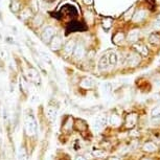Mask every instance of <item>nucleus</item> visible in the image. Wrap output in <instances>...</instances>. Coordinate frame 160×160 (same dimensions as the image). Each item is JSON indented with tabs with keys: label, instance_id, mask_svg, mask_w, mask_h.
I'll return each instance as SVG.
<instances>
[{
	"label": "nucleus",
	"instance_id": "obj_1",
	"mask_svg": "<svg viewBox=\"0 0 160 160\" xmlns=\"http://www.w3.org/2000/svg\"><path fill=\"white\" fill-rule=\"evenodd\" d=\"M24 127H25V131L29 136H33L37 132V122L35 118L31 115H26L25 120H24Z\"/></svg>",
	"mask_w": 160,
	"mask_h": 160
},
{
	"label": "nucleus",
	"instance_id": "obj_2",
	"mask_svg": "<svg viewBox=\"0 0 160 160\" xmlns=\"http://www.w3.org/2000/svg\"><path fill=\"white\" fill-rule=\"evenodd\" d=\"M137 122H138V114L135 112L129 113V114L125 115V129L127 130H132L136 127Z\"/></svg>",
	"mask_w": 160,
	"mask_h": 160
},
{
	"label": "nucleus",
	"instance_id": "obj_3",
	"mask_svg": "<svg viewBox=\"0 0 160 160\" xmlns=\"http://www.w3.org/2000/svg\"><path fill=\"white\" fill-rule=\"evenodd\" d=\"M56 36V29L53 26H47L41 34V39L44 43H49L51 39Z\"/></svg>",
	"mask_w": 160,
	"mask_h": 160
},
{
	"label": "nucleus",
	"instance_id": "obj_4",
	"mask_svg": "<svg viewBox=\"0 0 160 160\" xmlns=\"http://www.w3.org/2000/svg\"><path fill=\"white\" fill-rule=\"evenodd\" d=\"M141 150L144 153L154 154L158 151V146H157V144H155L154 141H152V140H147V141H146L142 144Z\"/></svg>",
	"mask_w": 160,
	"mask_h": 160
},
{
	"label": "nucleus",
	"instance_id": "obj_5",
	"mask_svg": "<svg viewBox=\"0 0 160 160\" xmlns=\"http://www.w3.org/2000/svg\"><path fill=\"white\" fill-rule=\"evenodd\" d=\"M140 61V56L138 53H132V55H129L127 56V60H125V64H128L129 67H136V66L139 65Z\"/></svg>",
	"mask_w": 160,
	"mask_h": 160
},
{
	"label": "nucleus",
	"instance_id": "obj_6",
	"mask_svg": "<svg viewBox=\"0 0 160 160\" xmlns=\"http://www.w3.org/2000/svg\"><path fill=\"white\" fill-rule=\"evenodd\" d=\"M26 77H27V80L31 81V82L40 83V75H39V72L36 69H34V68L28 69L27 73H26Z\"/></svg>",
	"mask_w": 160,
	"mask_h": 160
},
{
	"label": "nucleus",
	"instance_id": "obj_7",
	"mask_svg": "<svg viewBox=\"0 0 160 160\" xmlns=\"http://www.w3.org/2000/svg\"><path fill=\"white\" fill-rule=\"evenodd\" d=\"M85 53H86V49L84 47L83 44H78L75 45V51H73V56L77 60H82L85 56Z\"/></svg>",
	"mask_w": 160,
	"mask_h": 160
},
{
	"label": "nucleus",
	"instance_id": "obj_8",
	"mask_svg": "<svg viewBox=\"0 0 160 160\" xmlns=\"http://www.w3.org/2000/svg\"><path fill=\"white\" fill-rule=\"evenodd\" d=\"M75 41H68L67 43L64 45L63 47V53L64 55L66 56H69L73 53V51H75Z\"/></svg>",
	"mask_w": 160,
	"mask_h": 160
},
{
	"label": "nucleus",
	"instance_id": "obj_9",
	"mask_svg": "<svg viewBox=\"0 0 160 160\" xmlns=\"http://www.w3.org/2000/svg\"><path fill=\"white\" fill-rule=\"evenodd\" d=\"M49 46H50L51 50H59L62 47V39L58 36H55L51 39V41L49 42Z\"/></svg>",
	"mask_w": 160,
	"mask_h": 160
},
{
	"label": "nucleus",
	"instance_id": "obj_10",
	"mask_svg": "<svg viewBox=\"0 0 160 160\" xmlns=\"http://www.w3.org/2000/svg\"><path fill=\"white\" fill-rule=\"evenodd\" d=\"M80 86L83 89H92L95 87V82L90 78H84L80 83Z\"/></svg>",
	"mask_w": 160,
	"mask_h": 160
},
{
	"label": "nucleus",
	"instance_id": "obj_11",
	"mask_svg": "<svg viewBox=\"0 0 160 160\" xmlns=\"http://www.w3.org/2000/svg\"><path fill=\"white\" fill-rule=\"evenodd\" d=\"M134 49L136 50V53H138L139 56H147L149 50H147V46H144V44H141V43H136V44H134Z\"/></svg>",
	"mask_w": 160,
	"mask_h": 160
},
{
	"label": "nucleus",
	"instance_id": "obj_12",
	"mask_svg": "<svg viewBox=\"0 0 160 160\" xmlns=\"http://www.w3.org/2000/svg\"><path fill=\"white\" fill-rule=\"evenodd\" d=\"M109 61H108V55H105L100 58V62H98V69L100 71H105L108 69L109 67Z\"/></svg>",
	"mask_w": 160,
	"mask_h": 160
},
{
	"label": "nucleus",
	"instance_id": "obj_13",
	"mask_svg": "<svg viewBox=\"0 0 160 160\" xmlns=\"http://www.w3.org/2000/svg\"><path fill=\"white\" fill-rule=\"evenodd\" d=\"M75 129L78 130V132H87L88 131V125L86 124V122H84L82 119H77L75 122Z\"/></svg>",
	"mask_w": 160,
	"mask_h": 160
},
{
	"label": "nucleus",
	"instance_id": "obj_14",
	"mask_svg": "<svg viewBox=\"0 0 160 160\" xmlns=\"http://www.w3.org/2000/svg\"><path fill=\"white\" fill-rule=\"evenodd\" d=\"M56 110L55 109V107H51V106H48L46 108V117L49 122H53L56 119Z\"/></svg>",
	"mask_w": 160,
	"mask_h": 160
},
{
	"label": "nucleus",
	"instance_id": "obj_15",
	"mask_svg": "<svg viewBox=\"0 0 160 160\" xmlns=\"http://www.w3.org/2000/svg\"><path fill=\"white\" fill-rule=\"evenodd\" d=\"M109 122L112 127H119L122 125V118L118 114H112L109 118Z\"/></svg>",
	"mask_w": 160,
	"mask_h": 160
},
{
	"label": "nucleus",
	"instance_id": "obj_16",
	"mask_svg": "<svg viewBox=\"0 0 160 160\" xmlns=\"http://www.w3.org/2000/svg\"><path fill=\"white\" fill-rule=\"evenodd\" d=\"M151 118L155 120H160V105L155 106L151 111Z\"/></svg>",
	"mask_w": 160,
	"mask_h": 160
},
{
	"label": "nucleus",
	"instance_id": "obj_17",
	"mask_svg": "<svg viewBox=\"0 0 160 160\" xmlns=\"http://www.w3.org/2000/svg\"><path fill=\"white\" fill-rule=\"evenodd\" d=\"M149 42L153 45H159L160 44V35L157 33H154L152 35H150L149 37Z\"/></svg>",
	"mask_w": 160,
	"mask_h": 160
},
{
	"label": "nucleus",
	"instance_id": "obj_18",
	"mask_svg": "<svg viewBox=\"0 0 160 160\" xmlns=\"http://www.w3.org/2000/svg\"><path fill=\"white\" fill-rule=\"evenodd\" d=\"M139 38V31H130L129 36H128V41L130 43H135Z\"/></svg>",
	"mask_w": 160,
	"mask_h": 160
},
{
	"label": "nucleus",
	"instance_id": "obj_19",
	"mask_svg": "<svg viewBox=\"0 0 160 160\" xmlns=\"http://www.w3.org/2000/svg\"><path fill=\"white\" fill-rule=\"evenodd\" d=\"M108 61H109V64L111 66H115L117 64V61H118V56L115 53H110V55L108 56Z\"/></svg>",
	"mask_w": 160,
	"mask_h": 160
},
{
	"label": "nucleus",
	"instance_id": "obj_20",
	"mask_svg": "<svg viewBox=\"0 0 160 160\" xmlns=\"http://www.w3.org/2000/svg\"><path fill=\"white\" fill-rule=\"evenodd\" d=\"M146 16H147L146 12H144V11H140L139 13H137V14L134 15V18H133V21H135V22H140V21H142L144 18H146Z\"/></svg>",
	"mask_w": 160,
	"mask_h": 160
},
{
	"label": "nucleus",
	"instance_id": "obj_21",
	"mask_svg": "<svg viewBox=\"0 0 160 160\" xmlns=\"http://www.w3.org/2000/svg\"><path fill=\"white\" fill-rule=\"evenodd\" d=\"M72 125H73L72 117L68 116L67 120H66V122H64V125H63V129L65 130V131H71V129H72Z\"/></svg>",
	"mask_w": 160,
	"mask_h": 160
},
{
	"label": "nucleus",
	"instance_id": "obj_22",
	"mask_svg": "<svg viewBox=\"0 0 160 160\" xmlns=\"http://www.w3.org/2000/svg\"><path fill=\"white\" fill-rule=\"evenodd\" d=\"M11 9L13 13H18V12L21 9V3L18 1H13L11 4Z\"/></svg>",
	"mask_w": 160,
	"mask_h": 160
},
{
	"label": "nucleus",
	"instance_id": "obj_23",
	"mask_svg": "<svg viewBox=\"0 0 160 160\" xmlns=\"http://www.w3.org/2000/svg\"><path fill=\"white\" fill-rule=\"evenodd\" d=\"M92 155L94 157H97V158H100V157H105L106 151H105V150H102V149L93 150V151H92Z\"/></svg>",
	"mask_w": 160,
	"mask_h": 160
},
{
	"label": "nucleus",
	"instance_id": "obj_24",
	"mask_svg": "<svg viewBox=\"0 0 160 160\" xmlns=\"http://www.w3.org/2000/svg\"><path fill=\"white\" fill-rule=\"evenodd\" d=\"M124 38H125L124 34L118 33V34H116V35L114 36V39H113V42H114L115 44H119L120 42L124 40Z\"/></svg>",
	"mask_w": 160,
	"mask_h": 160
},
{
	"label": "nucleus",
	"instance_id": "obj_25",
	"mask_svg": "<svg viewBox=\"0 0 160 160\" xmlns=\"http://www.w3.org/2000/svg\"><path fill=\"white\" fill-rule=\"evenodd\" d=\"M29 16H31V9H23V11L21 12L20 17H21L22 20H26Z\"/></svg>",
	"mask_w": 160,
	"mask_h": 160
},
{
	"label": "nucleus",
	"instance_id": "obj_26",
	"mask_svg": "<svg viewBox=\"0 0 160 160\" xmlns=\"http://www.w3.org/2000/svg\"><path fill=\"white\" fill-rule=\"evenodd\" d=\"M20 160H27V154L24 149L20 150Z\"/></svg>",
	"mask_w": 160,
	"mask_h": 160
},
{
	"label": "nucleus",
	"instance_id": "obj_27",
	"mask_svg": "<svg viewBox=\"0 0 160 160\" xmlns=\"http://www.w3.org/2000/svg\"><path fill=\"white\" fill-rule=\"evenodd\" d=\"M42 21H43V18H42L41 16H38V17H36V19L35 20H34V24H35V25L37 26H40L41 24H42Z\"/></svg>",
	"mask_w": 160,
	"mask_h": 160
},
{
	"label": "nucleus",
	"instance_id": "obj_28",
	"mask_svg": "<svg viewBox=\"0 0 160 160\" xmlns=\"http://www.w3.org/2000/svg\"><path fill=\"white\" fill-rule=\"evenodd\" d=\"M154 28H156V29H160V16L157 17V19H156V20H155Z\"/></svg>",
	"mask_w": 160,
	"mask_h": 160
},
{
	"label": "nucleus",
	"instance_id": "obj_29",
	"mask_svg": "<svg viewBox=\"0 0 160 160\" xmlns=\"http://www.w3.org/2000/svg\"><path fill=\"white\" fill-rule=\"evenodd\" d=\"M0 58L3 59V60H5L7 58V53L6 50H3V49H0Z\"/></svg>",
	"mask_w": 160,
	"mask_h": 160
},
{
	"label": "nucleus",
	"instance_id": "obj_30",
	"mask_svg": "<svg viewBox=\"0 0 160 160\" xmlns=\"http://www.w3.org/2000/svg\"><path fill=\"white\" fill-rule=\"evenodd\" d=\"M139 160H155V159L151 158V157H149V156H142Z\"/></svg>",
	"mask_w": 160,
	"mask_h": 160
},
{
	"label": "nucleus",
	"instance_id": "obj_31",
	"mask_svg": "<svg viewBox=\"0 0 160 160\" xmlns=\"http://www.w3.org/2000/svg\"><path fill=\"white\" fill-rule=\"evenodd\" d=\"M75 160H87V159H86L84 156H82V155H78V156L75 157Z\"/></svg>",
	"mask_w": 160,
	"mask_h": 160
},
{
	"label": "nucleus",
	"instance_id": "obj_32",
	"mask_svg": "<svg viewBox=\"0 0 160 160\" xmlns=\"http://www.w3.org/2000/svg\"><path fill=\"white\" fill-rule=\"evenodd\" d=\"M108 160H120L118 157H114V156H112V157H109L108 158Z\"/></svg>",
	"mask_w": 160,
	"mask_h": 160
},
{
	"label": "nucleus",
	"instance_id": "obj_33",
	"mask_svg": "<svg viewBox=\"0 0 160 160\" xmlns=\"http://www.w3.org/2000/svg\"><path fill=\"white\" fill-rule=\"evenodd\" d=\"M84 2H85L86 4H90L91 2H92V0H84Z\"/></svg>",
	"mask_w": 160,
	"mask_h": 160
}]
</instances>
